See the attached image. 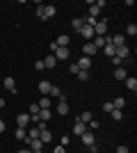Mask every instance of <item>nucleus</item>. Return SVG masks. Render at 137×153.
<instances>
[{
	"label": "nucleus",
	"instance_id": "1",
	"mask_svg": "<svg viewBox=\"0 0 137 153\" xmlns=\"http://www.w3.org/2000/svg\"><path fill=\"white\" fill-rule=\"evenodd\" d=\"M105 32H107V21H105V19L96 21V25H94V34H96V37H105Z\"/></svg>",
	"mask_w": 137,
	"mask_h": 153
},
{
	"label": "nucleus",
	"instance_id": "2",
	"mask_svg": "<svg viewBox=\"0 0 137 153\" xmlns=\"http://www.w3.org/2000/svg\"><path fill=\"white\" fill-rule=\"evenodd\" d=\"M76 64H78L80 71H89V69H91V57H85V55H82V57H80Z\"/></svg>",
	"mask_w": 137,
	"mask_h": 153
},
{
	"label": "nucleus",
	"instance_id": "3",
	"mask_svg": "<svg viewBox=\"0 0 137 153\" xmlns=\"http://www.w3.org/2000/svg\"><path fill=\"white\" fill-rule=\"evenodd\" d=\"M128 53H130V51H128V46H117V48H114V57H119V59H126V57H128Z\"/></svg>",
	"mask_w": 137,
	"mask_h": 153
},
{
	"label": "nucleus",
	"instance_id": "4",
	"mask_svg": "<svg viewBox=\"0 0 137 153\" xmlns=\"http://www.w3.org/2000/svg\"><path fill=\"white\" fill-rule=\"evenodd\" d=\"M82 142H85L87 146H94V144H96V135H94V130H87V133H82Z\"/></svg>",
	"mask_w": 137,
	"mask_h": 153
},
{
	"label": "nucleus",
	"instance_id": "5",
	"mask_svg": "<svg viewBox=\"0 0 137 153\" xmlns=\"http://www.w3.org/2000/svg\"><path fill=\"white\" fill-rule=\"evenodd\" d=\"M55 14H57V7H55V5H44V21L46 19H53Z\"/></svg>",
	"mask_w": 137,
	"mask_h": 153
},
{
	"label": "nucleus",
	"instance_id": "6",
	"mask_svg": "<svg viewBox=\"0 0 137 153\" xmlns=\"http://www.w3.org/2000/svg\"><path fill=\"white\" fill-rule=\"evenodd\" d=\"M16 126L19 128H27L30 126V114H19L16 117Z\"/></svg>",
	"mask_w": 137,
	"mask_h": 153
},
{
	"label": "nucleus",
	"instance_id": "7",
	"mask_svg": "<svg viewBox=\"0 0 137 153\" xmlns=\"http://www.w3.org/2000/svg\"><path fill=\"white\" fill-rule=\"evenodd\" d=\"M2 85H5V89H7V91L16 94V80H14V78H5V80H2Z\"/></svg>",
	"mask_w": 137,
	"mask_h": 153
},
{
	"label": "nucleus",
	"instance_id": "8",
	"mask_svg": "<svg viewBox=\"0 0 137 153\" xmlns=\"http://www.w3.org/2000/svg\"><path fill=\"white\" fill-rule=\"evenodd\" d=\"M53 55H55V59H69V48H55V53H53Z\"/></svg>",
	"mask_w": 137,
	"mask_h": 153
},
{
	"label": "nucleus",
	"instance_id": "9",
	"mask_svg": "<svg viewBox=\"0 0 137 153\" xmlns=\"http://www.w3.org/2000/svg\"><path fill=\"white\" fill-rule=\"evenodd\" d=\"M87 130H89V128H87V123H82L78 119V121H76V126H73V135H82V133H87Z\"/></svg>",
	"mask_w": 137,
	"mask_h": 153
},
{
	"label": "nucleus",
	"instance_id": "10",
	"mask_svg": "<svg viewBox=\"0 0 137 153\" xmlns=\"http://www.w3.org/2000/svg\"><path fill=\"white\" fill-rule=\"evenodd\" d=\"M48 96H53V98H57V101H64V94H62V89H59V87H55V85L50 87Z\"/></svg>",
	"mask_w": 137,
	"mask_h": 153
},
{
	"label": "nucleus",
	"instance_id": "11",
	"mask_svg": "<svg viewBox=\"0 0 137 153\" xmlns=\"http://www.w3.org/2000/svg\"><path fill=\"white\" fill-rule=\"evenodd\" d=\"M44 66H46V69H55V66H57V59H55V55H53V53L44 59Z\"/></svg>",
	"mask_w": 137,
	"mask_h": 153
},
{
	"label": "nucleus",
	"instance_id": "12",
	"mask_svg": "<svg viewBox=\"0 0 137 153\" xmlns=\"http://www.w3.org/2000/svg\"><path fill=\"white\" fill-rule=\"evenodd\" d=\"M82 53H85V57H91V55H96V46L94 44H85L82 46Z\"/></svg>",
	"mask_w": 137,
	"mask_h": 153
},
{
	"label": "nucleus",
	"instance_id": "13",
	"mask_svg": "<svg viewBox=\"0 0 137 153\" xmlns=\"http://www.w3.org/2000/svg\"><path fill=\"white\" fill-rule=\"evenodd\" d=\"M57 114L59 117L69 114V105H66V101H57Z\"/></svg>",
	"mask_w": 137,
	"mask_h": 153
},
{
	"label": "nucleus",
	"instance_id": "14",
	"mask_svg": "<svg viewBox=\"0 0 137 153\" xmlns=\"http://www.w3.org/2000/svg\"><path fill=\"white\" fill-rule=\"evenodd\" d=\"M39 140L44 142V144H48V142L53 140V133L48 130V128H46V130H39Z\"/></svg>",
	"mask_w": 137,
	"mask_h": 153
},
{
	"label": "nucleus",
	"instance_id": "15",
	"mask_svg": "<svg viewBox=\"0 0 137 153\" xmlns=\"http://www.w3.org/2000/svg\"><path fill=\"white\" fill-rule=\"evenodd\" d=\"M69 41H71V39H69V34H59V39L55 41V44H57V48H66V46H69Z\"/></svg>",
	"mask_w": 137,
	"mask_h": 153
},
{
	"label": "nucleus",
	"instance_id": "16",
	"mask_svg": "<svg viewBox=\"0 0 137 153\" xmlns=\"http://www.w3.org/2000/svg\"><path fill=\"white\" fill-rule=\"evenodd\" d=\"M80 37L91 39V37H94V27H89V25H82V30H80Z\"/></svg>",
	"mask_w": 137,
	"mask_h": 153
},
{
	"label": "nucleus",
	"instance_id": "17",
	"mask_svg": "<svg viewBox=\"0 0 137 153\" xmlns=\"http://www.w3.org/2000/svg\"><path fill=\"white\" fill-rule=\"evenodd\" d=\"M50 87H53L50 80H41V82H39V91H41V94H48V91H50Z\"/></svg>",
	"mask_w": 137,
	"mask_h": 153
},
{
	"label": "nucleus",
	"instance_id": "18",
	"mask_svg": "<svg viewBox=\"0 0 137 153\" xmlns=\"http://www.w3.org/2000/svg\"><path fill=\"white\" fill-rule=\"evenodd\" d=\"M126 87H128V89L130 91H137V78H126Z\"/></svg>",
	"mask_w": 137,
	"mask_h": 153
},
{
	"label": "nucleus",
	"instance_id": "19",
	"mask_svg": "<svg viewBox=\"0 0 137 153\" xmlns=\"http://www.w3.org/2000/svg\"><path fill=\"white\" fill-rule=\"evenodd\" d=\"M14 137L23 142V140H25V137H27V128H16V133H14Z\"/></svg>",
	"mask_w": 137,
	"mask_h": 153
},
{
	"label": "nucleus",
	"instance_id": "20",
	"mask_svg": "<svg viewBox=\"0 0 137 153\" xmlns=\"http://www.w3.org/2000/svg\"><path fill=\"white\" fill-rule=\"evenodd\" d=\"M39 105V110H50V98H46V96H41V101L37 103Z\"/></svg>",
	"mask_w": 137,
	"mask_h": 153
},
{
	"label": "nucleus",
	"instance_id": "21",
	"mask_svg": "<svg viewBox=\"0 0 137 153\" xmlns=\"http://www.w3.org/2000/svg\"><path fill=\"white\" fill-rule=\"evenodd\" d=\"M82 25H85V23H82V19H80V16H78V19H73V21H71V27H73L76 32H80V30H82Z\"/></svg>",
	"mask_w": 137,
	"mask_h": 153
},
{
	"label": "nucleus",
	"instance_id": "22",
	"mask_svg": "<svg viewBox=\"0 0 137 153\" xmlns=\"http://www.w3.org/2000/svg\"><path fill=\"white\" fill-rule=\"evenodd\" d=\"M27 140H39V128L32 126L30 130H27Z\"/></svg>",
	"mask_w": 137,
	"mask_h": 153
},
{
	"label": "nucleus",
	"instance_id": "23",
	"mask_svg": "<svg viewBox=\"0 0 137 153\" xmlns=\"http://www.w3.org/2000/svg\"><path fill=\"white\" fill-rule=\"evenodd\" d=\"M126 105V98H121V96H117V98H114V103H112V108L114 110H121Z\"/></svg>",
	"mask_w": 137,
	"mask_h": 153
},
{
	"label": "nucleus",
	"instance_id": "24",
	"mask_svg": "<svg viewBox=\"0 0 137 153\" xmlns=\"http://www.w3.org/2000/svg\"><path fill=\"white\" fill-rule=\"evenodd\" d=\"M37 117H39V121H48V119H50V110H39V114H37Z\"/></svg>",
	"mask_w": 137,
	"mask_h": 153
},
{
	"label": "nucleus",
	"instance_id": "25",
	"mask_svg": "<svg viewBox=\"0 0 137 153\" xmlns=\"http://www.w3.org/2000/svg\"><path fill=\"white\" fill-rule=\"evenodd\" d=\"M91 44L96 46V51H98V48H103V46L107 44V39H105V37H96V39H94V41H91Z\"/></svg>",
	"mask_w": 137,
	"mask_h": 153
},
{
	"label": "nucleus",
	"instance_id": "26",
	"mask_svg": "<svg viewBox=\"0 0 137 153\" xmlns=\"http://www.w3.org/2000/svg\"><path fill=\"white\" fill-rule=\"evenodd\" d=\"M114 78H117V80H126V78H128V73L119 66V69H114Z\"/></svg>",
	"mask_w": 137,
	"mask_h": 153
},
{
	"label": "nucleus",
	"instance_id": "27",
	"mask_svg": "<svg viewBox=\"0 0 137 153\" xmlns=\"http://www.w3.org/2000/svg\"><path fill=\"white\" fill-rule=\"evenodd\" d=\"M103 53L107 55V57H114V46H112V44H105L103 46Z\"/></svg>",
	"mask_w": 137,
	"mask_h": 153
},
{
	"label": "nucleus",
	"instance_id": "28",
	"mask_svg": "<svg viewBox=\"0 0 137 153\" xmlns=\"http://www.w3.org/2000/svg\"><path fill=\"white\" fill-rule=\"evenodd\" d=\"M98 12H101V9L96 7V2H91V7H89V14H87V16H91V19H96V16H98Z\"/></svg>",
	"mask_w": 137,
	"mask_h": 153
},
{
	"label": "nucleus",
	"instance_id": "29",
	"mask_svg": "<svg viewBox=\"0 0 137 153\" xmlns=\"http://www.w3.org/2000/svg\"><path fill=\"white\" fill-rule=\"evenodd\" d=\"M91 119H94V114H91V112H82V114H80V121H82V123H89Z\"/></svg>",
	"mask_w": 137,
	"mask_h": 153
},
{
	"label": "nucleus",
	"instance_id": "30",
	"mask_svg": "<svg viewBox=\"0 0 137 153\" xmlns=\"http://www.w3.org/2000/svg\"><path fill=\"white\" fill-rule=\"evenodd\" d=\"M110 114H112V119H114V121H121V119H124V112H121V110H112Z\"/></svg>",
	"mask_w": 137,
	"mask_h": 153
},
{
	"label": "nucleus",
	"instance_id": "31",
	"mask_svg": "<svg viewBox=\"0 0 137 153\" xmlns=\"http://www.w3.org/2000/svg\"><path fill=\"white\" fill-rule=\"evenodd\" d=\"M27 114H30V117H37V114H39V105H37V103H34V105H30Z\"/></svg>",
	"mask_w": 137,
	"mask_h": 153
},
{
	"label": "nucleus",
	"instance_id": "32",
	"mask_svg": "<svg viewBox=\"0 0 137 153\" xmlns=\"http://www.w3.org/2000/svg\"><path fill=\"white\" fill-rule=\"evenodd\" d=\"M126 32H128L130 37H135V34H137V25H135V23H130V25L126 27Z\"/></svg>",
	"mask_w": 137,
	"mask_h": 153
},
{
	"label": "nucleus",
	"instance_id": "33",
	"mask_svg": "<svg viewBox=\"0 0 137 153\" xmlns=\"http://www.w3.org/2000/svg\"><path fill=\"white\" fill-rule=\"evenodd\" d=\"M76 76H78V80H89V71H78Z\"/></svg>",
	"mask_w": 137,
	"mask_h": 153
},
{
	"label": "nucleus",
	"instance_id": "34",
	"mask_svg": "<svg viewBox=\"0 0 137 153\" xmlns=\"http://www.w3.org/2000/svg\"><path fill=\"white\" fill-rule=\"evenodd\" d=\"M34 69H37V71H44V69H46V66H44V59H39V62H34Z\"/></svg>",
	"mask_w": 137,
	"mask_h": 153
},
{
	"label": "nucleus",
	"instance_id": "35",
	"mask_svg": "<svg viewBox=\"0 0 137 153\" xmlns=\"http://www.w3.org/2000/svg\"><path fill=\"white\" fill-rule=\"evenodd\" d=\"M112 110H114V108H112V103H110V101L103 103V112H112Z\"/></svg>",
	"mask_w": 137,
	"mask_h": 153
},
{
	"label": "nucleus",
	"instance_id": "36",
	"mask_svg": "<svg viewBox=\"0 0 137 153\" xmlns=\"http://www.w3.org/2000/svg\"><path fill=\"white\" fill-rule=\"evenodd\" d=\"M114 153H128V146H126V144H121V146H117V151Z\"/></svg>",
	"mask_w": 137,
	"mask_h": 153
},
{
	"label": "nucleus",
	"instance_id": "37",
	"mask_svg": "<svg viewBox=\"0 0 137 153\" xmlns=\"http://www.w3.org/2000/svg\"><path fill=\"white\" fill-rule=\"evenodd\" d=\"M37 16H39V19L44 21V5H39V7H37Z\"/></svg>",
	"mask_w": 137,
	"mask_h": 153
},
{
	"label": "nucleus",
	"instance_id": "38",
	"mask_svg": "<svg viewBox=\"0 0 137 153\" xmlns=\"http://www.w3.org/2000/svg\"><path fill=\"white\" fill-rule=\"evenodd\" d=\"M112 64H114V66H117V69H119V66L124 64V59H119V57H112Z\"/></svg>",
	"mask_w": 137,
	"mask_h": 153
},
{
	"label": "nucleus",
	"instance_id": "39",
	"mask_svg": "<svg viewBox=\"0 0 137 153\" xmlns=\"http://www.w3.org/2000/svg\"><path fill=\"white\" fill-rule=\"evenodd\" d=\"M69 71H71V73H78L80 69H78V64H71V66H69Z\"/></svg>",
	"mask_w": 137,
	"mask_h": 153
},
{
	"label": "nucleus",
	"instance_id": "40",
	"mask_svg": "<svg viewBox=\"0 0 137 153\" xmlns=\"http://www.w3.org/2000/svg\"><path fill=\"white\" fill-rule=\"evenodd\" d=\"M53 153H64V146H57V149H55Z\"/></svg>",
	"mask_w": 137,
	"mask_h": 153
},
{
	"label": "nucleus",
	"instance_id": "41",
	"mask_svg": "<svg viewBox=\"0 0 137 153\" xmlns=\"http://www.w3.org/2000/svg\"><path fill=\"white\" fill-rule=\"evenodd\" d=\"M0 133H5V121L0 119Z\"/></svg>",
	"mask_w": 137,
	"mask_h": 153
},
{
	"label": "nucleus",
	"instance_id": "42",
	"mask_svg": "<svg viewBox=\"0 0 137 153\" xmlns=\"http://www.w3.org/2000/svg\"><path fill=\"white\" fill-rule=\"evenodd\" d=\"M16 153H32L30 149H21V151H16Z\"/></svg>",
	"mask_w": 137,
	"mask_h": 153
},
{
	"label": "nucleus",
	"instance_id": "43",
	"mask_svg": "<svg viewBox=\"0 0 137 153\" xmlns=\"http://www.w3.org/2000/svg\"><path fill=\"white\" fill-rule=\"evenodd\" d=\"M0 108H5V98H0Z\"/></svg>",
	"mask_w": 137,
	"mask_h": 153
},
{
	"label": "nucleus",
	"instance_id": "44",
	"mask_svg": "<svg viewBox=\"0 0 137 153\" xmlns=\"http://www.w3.org/2000/svg\"><path fill=\"white\" fill-rule=\"evenodd\" d=\"M32 153H41V151H32Z\"/></svg>",
	"mask_w": 137,
	"mask_h": 153
},
{
	"label": "nucleus",
	"instance_id": "45",
	"mask_svg": "<svg viewBox=\"0 0 137 153\" xmlns=\"http://www.w3.org/2000/svg\"><path fill=\"white\" fill-rule=\"evenodd\" d=\"M89 153H91V151H89Z\"/></svg>",
	"mask_w": 137,
	"mask_h": 153
}]
</instances>
